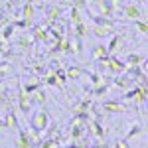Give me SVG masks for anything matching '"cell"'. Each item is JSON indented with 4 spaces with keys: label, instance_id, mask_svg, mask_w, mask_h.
Here are the masks:
<instances>
[{
    "label": "cell",
    "instance_id": "1",
    "mask_svg": "<svg viewBox=\"0 0 148 148\" xmlns=\"http://www.w3.org/2000/svg\"><path fill=\"white\" fill-rule=\"evenodd\" d=\"M47 125H49V114L46 113V111H38V113L34 114V119H32V128H36V130H46Z\"/></svg>",
    "mask_w": 148,
    "mask_h": 148
},
{
    "label": "cell",
    "instance_id": "2",
    "mask_svg": "<svg viewBox=\"0 0 148 148\" xmlns=\"http://www.w3.org/2000/svg\"><path fill=\"white\" fill-rule=\"evenodd\" d=\"M125 99H134L138 103H144L146 101V87H136V89H132V91H128L125 95Z\"/></svg>",
    "mask_w": 148,
    "mask_h": 148
},
{
    "label": "cell",
    "instance_id": "3",
    "mask_svg": "<svg viewBox=\"0 0 148 148\" xmlns=\"http://www.w3.org/2000/svg\"><path fill=\"white\" fill-rule=\"evenodd\" d=\"M103 111H109V113H126V105L123 103H116V101H105L103 103Z\"/></svg>",
    "mask_w": 148,
    "mask_h": 148
},
{
    "label": "cell",
    "instance_id": "4",
    "mask_svg": "<svg viewBox=\"0 0 148 148\" xmlns=\"http://www.w3.org/2000/svg\"><path fill=\"white\" fill-rule=\"evenodd\" d=\"M123 14H125V18H128V20H140V16H142V12H140V8H138L136 4L125 6L123 8Z\"/></svg>",
    "mask_w": 148,
    "mask_h": 148
},
{
    "label": "cell",
    "instance_id": "5",
    "mask_svg": "<svg viewBox=\"0 0 148 148\" xmlns=\"http://www.w3.org/2000/svg\"><path fill=\"white\" fill-rule=\"evenodd\" d=\"M95 6L101 10V16H107V18H113V6L109 0H95Z\"/></svg>",
    "mask_w": 148,
    "mask_h": 148
},
{
    "label": "cell",
    "instance_id": "6",
    "mask_svg": "<svg viewBox=\"0 0 148 148\" xmlns=\"http://www.w3.org/2000/svg\"><path fill=\"white\" fill-rule=\"evenodd\" d=\"M30 103H32L30 93L20 91V111H22V113H28V111H30Z\"/></svg>",
    "mask_w": 148,
    "mask_h": 148
},
{
    "label": "cell",
    "instance_id": "7",
    "mask_svg": "<svg viewBox=\"0 0 148 148\" xmlns=\"http://www.w3.org/2000/svg\"><path fill=\"white\" fill-rule=\"evenodd\" d=\"M18 148H32V140L28 136V132H20V136H18Z\"/></svg>",
    "mask_w": 148,
    "mask_h": 148
},
{
    "label": "cell",
    "instance_id": "8",
    "mask_svg": "<svg viewBox=\"0 0 148 148\" xmlns=\"http://www.w3.org/2000/svg\"><path fill=\"white\" fill-rule=\"evenodd\" d=\"M81 75H83V69L77 67V65H75V67H69L67 71H65V77H67V79H79Z\"/></svg>",
    "mask_w": 148,
    "mask_h": 148
},
{
    "label": "cell",
    "instance_id": "9",
    "mask_svg": "<svg viewBox=\"0 0 148 148\" xmlns=\"http://www.w3.org/2000/svg\"><path fill=\"white\" fill-rule=\"evenodd\" d=\"M4 125H6V128H18V119H16V114L12 113V111L6 114V119H4Z\"/></svg>",
    "mask_w": 148,
    "mask_h": 148
},
{
    "label": "cell",
    "instance_id": "10",
    "mask_svg": "<svg viewBox=\"0 0 148 148\" xmlns=\"http://www.w3.org/2000/svg\"><path fill=\"white\" fill-rule=\"evenodd\" d=\"M93 34L97 36V38H107V36L111 34V28H105V26H99V24H95V28H93Z\"/></svg>",
    "mask_w": 148,
    "mask_h": 148
},
{
    "label": "cell",
    "instance_id": "11",
    "mask_svg": "<svg viewBox=\"0 0 148 148\" xmlns=\"http://www.w3.org/2000/svg\"><path fill=\"white\" fill-rule=\"evenodd\" d=\"M30 97H32V101H34V103L42 105V107H44L46 101H47V97H46V93H44V91H34V95H30Z\"/></svg>",
    "mask_w": 148,
    "mask_h": 148
},
{
    "label": "cell",
    "instance_id": "12",
    "mask_svg": "<svg viewBox=\"0 0 148 148\" xmlns=\"http://www.w3.org/2000/svg\"><path fill=\"white\" fill-rule=\"evenodd\" d=\"M107 56H109V49L105 46H97L93 49V57H95V59H103V57H107Z\"/></svg>",
    "mask_w": 148,
    "mask_h": 148
},
{
    "label": "cell",
    "instance_id": "13",
    "mask_svg": "<svg viewBox=\"0 0 148 148\" xmlns=\"http://www.w3.org/2000/svg\"><path fill=\"white\" fill-rule=\"evenodd\" d=\"M126 63H128V65H140V63H144V56H136V53H130V56L126 57Z\"/></svg>",
    "mask_w": 148,
    "mask_h": 148
},
{
    "label": "cell",
    "instance_id": "14",
    "mask_svg": "<svg viewBox=\"0 0 148 148\" xmlns=\"http://www.w3.org/2000/svg\"><path fill=\"white\" fill-rule=\"evenodd\" d=\"M121 44H123V38H121V36H114L113 40H111V44L107 46L109 53H111V51H114V49H119V46H121Z\"/></svg>",
    "mask_w": 148,
    "mask_h": 148
},
{
    "label": "cell",
    "instance_id": "15",
    "mask_svg": "<svg viewBox=\"0 0 148 148\" xmlns=\"http://www.w3.org/2000/svg\"><path fill=\"white\" fill-rule=\"evenodd\" d=\"M34 4H30V2H26V6H24V18L26 20H32L34 18Z\"/></svg>",
    "mask_w": 148,
    "mask_h": 148
},
{
    "label": "cell",
    "instance_id": "16",
    "mask_svg": "<svg viewBox=\"0 0 148 148\" xmlns=\"http://www.w3.org/2000/svg\"><path fill=\"white\" fill-rule=\"evenodd\" d=\"M69 14H71V20H73V24H79V22H81L79 10H77V8H75V6H73V4H71V6H69Z\"/></svg>",
    "mask_w": 148,
    "mask_h": 148
},
{
    "label": "cell",
    "instance_id": "17",
    "mask_svg": "<svg viewBox=\"0 0 148 148\" xmlns=\"http://www.w3.org/2000/svg\"><path fill=\"white\" fill-rule=\"evenodd\" d=\"M113 83L116 85V87H121V89H126V87H128V85H130L132 81H128L126 77H116V79H114Z\"/></svg>",
    "mask_w": 148,
    "mask_h": 148
},
{
    "label": "cell",
    "instance_id": "18",
    "mask_svg": "<svg viewBox=\"0 0 148 148\" xmlns=\"http://www.w3.org/2000/svg\"><path fill=\"white\" fill-rule=\"evenodd\" d=\"M12 34H14V26H12V24L2 28V40H4V42H6L8 38H12Z\"/></svg>",
    "mask_w": 148,
    "mask_h": 148
},
{
    "label": "cell",
    "instance_id": "19",
    "mask_svg": "<svg viewBox=\"0 0 148 148\" xmlns=\"http://www.w3.org/2000/svg\"><path fill=\"white\" fill-rule=\"evenodd\" d=\"M34 36H36V40H42V42H46V40H47V32L42 28V26H40V28H36V34Z\"/></svg>",
    "mask_w": 148,
    "mask_h": 148
},
{
    "label": "cell",
    "instance_id": "20",
    "mask_svg": "<svg viewBox=\"0 0 148 148\" xmlns=\"http://www.w3.org/2000/svg\"><path fill=\"white\" fill-rule=\"evenodd\" d=\"M89 126H91L93 134H97V136H103V134H105V130L101 128V125H99V123H91Z\"/></svg>",
    "mask_w": 148,
    "mask_h": 148
},
{
    "label": "cell",
    "instance_id": "21",
    "mask_svg": "<svg viewBox=\"0 0 148 148\" xmlns=\"http://www.w3.org/2000/svg\"><path fill=\"white\" fill-rule=\"evenodd\" d=\"M144 128H142V125H134L132 128H130V132H128V136L126 138H132V136H136V134H140Z\"/></svg>",
    "mask_w": 148,
    "mask_h": 148
},
{
    "label": "cell",
    "instance_id": "22",
    "mask_svg": "<svg viewBox=\"0 0 148 148\" xmlns=\"http://www.w3.org/2000/svg\"><path fill=\"white\" fill-rule=\"evenodd\" d=\"M75 30H77V38H83V36H87V30H85V24H83V22L75 24Z\"/></svg>",
    "mask_w": 148,
    "mask_h": 148
},
{
    "label": "cell",
    "instance_id": "23",
    "mask_svg": "<svg viewBox=\"0 0 148 148\" xmlns=\"http://www.w3.org/2000/svg\"><path fill=\"white\" fill-rule=\"evenodd\" d=\"M91 83L95 85V87H99V85H103L105 81H103V77L99 75V73H91Z\"/></svg>",
    "mask_w": 148,
    "mask_h": 148
},
{
    "label": "cell",
    "instance_id": "24",
    "mask_svg": "<svg viewBox=\"0 0 148 148\" xmlns=\"http://www.w3.org/2000/svg\"><path fill=\"white\" fill-rule=\"evenodd\" d=\"M59 16H61V8H59V6H53V8L49 10V20H56Z\"/></svg>",
    "mask_w": 148,
    "mask_h": 148
},
{
    "label": "cell",
    "instance_id": "25",
    "mask_svg": "<svg viewBox=\"0 0 148 148\" xmlns=\"http://www.w3.org/2000/svg\"><path fill=\"white\" fill-rule=\"evenodd\" d=\"M134 24H136V28H138V32H140V34H146V32H148L146 22H142V20H134Z\"/></svg>",
    "mask_w": 148,
    "mask_h": 148
},
{
    "label": "cell",
    "instance_id": "26",
    "mask_svg": "<svg viewBox=\"0 0 148 148\" xmlns=\"http://www.w3.org/2000/svg\"><path fill=\"white\" fill-rule=\"evenodd\" d=\"M38 87H40V83L34 81V83H28V85L24 87V91H26V93H34V91H38Z\"/></svg>",
    "mask_w": 148,
    "mask_h": 148
},
{
    "label": "cell",
    "instance_id": "27",
    "mask_svg": "<svg viewBox=\"0 0 148 148\" xmlns=\"http://www.w3.org/2000/svg\"><path fill=\"white\" fill-rule=\"evenodd\" d=\"M111 2V6H113V12H119L123 8V0H109Z\"/></svg>",
    "mask_w": 148,
    "mask_h": 148
},
{
    "label": "cell",
    "instance_id": "28",
    "mask_svg": "<svg viewBox=\"0 0 148 148\" xmlns=\"http://www.w3.org/2000/svg\"><path fill=\"white\" fill-rule=\"evenodd\" d=\"M30 44H32V38H28V36L20 38V46H30Z\"/></svg>",
    "mask_w": 148,
    "mask_h": 148
},
{
    "label": "cell",
    "instance_id": "29",
    "mask_svg": "<svg viewBox=\"0 0 148 148\" xmlns=\"http://www.w3.org/2000/svg\"><path fill=\"white\" fill-rule=\"evenodd\" d=\"M75 51L81 53V40H79V38H75Z\"/></svg>",
    "mask_w": 148,
    "mask_h": 148
},
{
    "label": "cell",
    "instance_id": "30",
    "mask_svg": "<svg viewBox=\"0 0 148 148\" xmlns=\"http://www.w3.org/2000/svg\"><path fill=\"white\" fill-rule=\"evenodd\" d=\"M116 148H128V142L126 140H121V142H116Z\"/></svg>",
    "mask_w": 148,
    "mask_h": 148
},
{
    "label": "cell",
    "instance_id": "31",
    "mask_svg": "<svg viewBox=\"0 0 148 148\" xmlns=\"http://www.w3.org/2000/svg\"><path fill=\"white\" fill-rule=\"evenodd\" d=\"M95 148H109V144H99V146H95Z\"/></svg>",
    "mask_w": 148,
    "mask_h": 148
}]
</instances>
